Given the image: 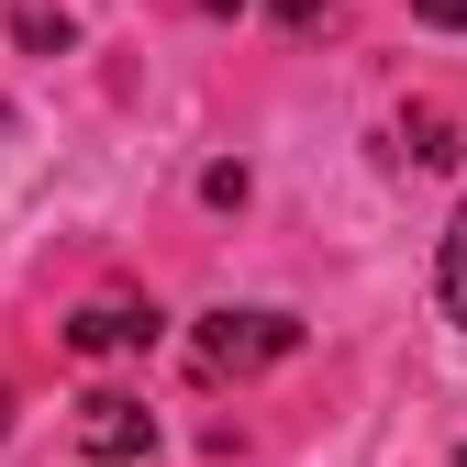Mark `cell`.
Returning <instances> with one entry per match:
<instances>
[{"label": "cell", "instance_id": "obj_11", "mask_svg": "<svg viewBox=\"0 0 467 467\" xmlns=\"http://www.w3.org/2000/svg\"><path fill=\"white\" fill-rule=\"evenodd\" d=\"M0 123H12V111H0Z\"/></svg>", "mask_w": 467, "mask_h": 467}, {"label": "cell", "instance_id": "obj_1", "mask_svg": "<svg viewBox=\"0 0 467 467\" xmlns=\"http://www.w3.org/2000/svg\"><path fill=\"white\" fill-rule=\"evenodd\" d=\"M145 445H156L145 400H123V389H89L78 400V467H145Z\"/></svg>", "mask_w": 467, "mask_h": 467}, {"label": "cell", "instance_id": "obj_7", "mask_svg": "<svg viewBox=\"0 0 467 467\" xmlns=\"http://www.w3.org/2000/svg\"><path fill=\"white\" fill-rule=\"evenodd\" d=\"M267 12H278L289 34H301V23H323V12H334V0H267Z\"/></svg>", "mask_w": 467, "mask_h": 467}, {"label": "cell", "instance_id": "obj_12", "mask_svg": "<svg viewBox=\"0 0 467 467\" xmlns=\"http://www.w3.org/2000/svg\"><path fill=\"white\" fill-rule=\"evenodd\" d=\"M456 467H467V456H456Z\"/></svg>", "mask_w": 467, "mask_h": 467}, {"label": "cell", "instance_id": "obj_3", "mask_svg": "<svg viewBox=\"0 0 467 467\" xmlns=\"http://www.w3.org/2000/svg\"><path fill=\"white\" fill-rule=\"evenodd\" d=\"M67 345H78V357H134V345H156V312L145 301H89L67 323Z\"/></svg>", "mask_w": 467, "mask_h": 467}, {"label": "cell", "instance_id": "obj_9", "mask_svg": "<svg viewBox=\"0 0 467 467\" xmlns=\"http://www.w3.org/2000/svg\"><path fill=\"white\" fill-rule=\"evenodd\" d=\"M212 12H245V0H212Z\"/></svg>", "mask_w": 467, "mask_h": 467}, {"label": "cell", "instance_id": "obj_6", "mask_svg": "<svg viewBox=\"0 0 467 467\" xmlns=\"http://www.w3.org/2000/svg\"><path fill=\"white\" fill-rule=\"evenodd\" d=\"M12 34H23V45H67V12H45V0H23V12H12Z\"/></svg>", "mask_w": 467, "mask_h": 467}, {"label": "cell", "instance_id": "obj_10", "mask_svg": "<svg viewBox=\"0 0 467 467\" xmlns=\"http://www.w3.org/2000/svg\"><path fill=\"white\" fill-rule=\"evenodd\" d=\"M0 423H12V400H0Z\"/></svg>", "mask_w": 467, "mask_h": 467}, {"label": "cell", "instance_id": "obj_5", "mask_svg": "<svg viewBox=\"0 0 467 467\" xmlns=\"http://www.w3.org/2000/svg\"><path fill=\"white\" fill-rule=\"evenodd\" d=\"M400 156L412 167H445L456 145H445V111H400Z\"/></svg>", "mask_w": 467, "mask_h": 467}, {"label": "cell", "instance_id": "obj_4", "mask_svg": "<svg viewBox=\"0 0 467 467\" xmlns=\"http://www.w3.org/2000/svg\"><path fill=\"white\" fill-rule=\"evenodd\" d=\"M434 289H445V312L467 323V201H456V223H445V267H434Z\"/></svg>", "mask_w": 467, "mask_h": 467}, {"label": "cell", "instance_id": "obj_2", "mask_svg": "<svg viewBox=\"0 0 467 467\" xmlns=\"http://www.w3.org/2000/svg\"><path fill=\"white\" fill-rule=\"evenodd\" d=\"M289 345H301L289 312H212L201 323V368H278Z\"/></svg>", "mask_w": 467, "mask_h": 467}, {"label": "cell", "instance_id": "obj_8", "mask_svg": "<svg viewBox=\"0 0 467 467\" xmlns=\"http://www.w3.org/2000/svg\"><path fill=\"white\" fill-rule=\"evenodd\" d=\"M412 12H423L434 34H456V23H467V0H412Z\"/></svg>", "mask_w": 467, "mask_h": 467}]
</instances>
